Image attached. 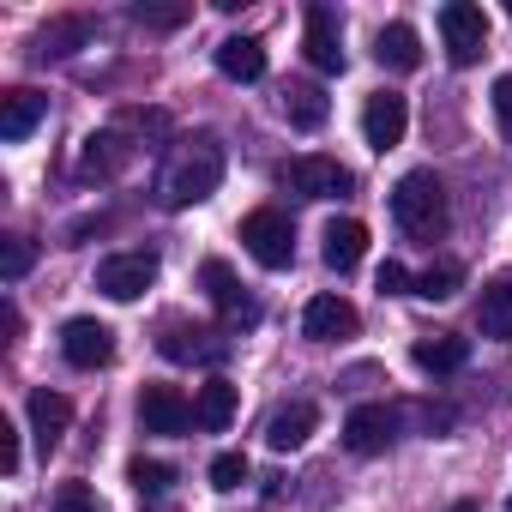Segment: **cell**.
Instances as JSON below:
<instances>
[{"mask_svg": "<svg viewBox=\"0 0 512 512\" xmlns=\"http://www.w3.org/2000/svg\"><path fill=\"white\" fill-rule=\"evenodd\" d=\"M223 187V145L211 133H193L169 151L163 175H157V199L169 211H187V205H205L211 193Z\"/></svg>", "mask_w": 512, "mask_h": 512, "instance_id": "obj_1", "label": "cell"}, {"mask_svg": "<svg viewBox=\"0 0 512 512\" xmlns=\"http://www.w3.org/2000/svg\"><path fill=\"white\" fill-rule=\"evenodd\" d=\"M392 223L410 235V241H440L446 235V187L434 169H410L398 187H392Z\"/></svg>", "mask_w": 512, "mask_h": 512, "instance_id": "obj_2", "label": "cell"}, {"mask_svg": "<svg viewBox=\"0 0 512 512\" xmlns=\"http://www.w3.org/2000/svg\"><path fill=\"white\" fill-rule=\"evenodd\" d=\"M241 247H247L266 272H284V266L296 260V223H290L278 205H260V211L241 217Z\"/></svg>", "mask_w": 512, "mask_h": 512, "instance_id": "obj_3", "label": "cell"}, {"mask_svg": "<svg viewBox=\"0 0 512 512\" xmlns=\"http://www.w3.org/2000/svg\"><path fill=\"white\" fill-rule=\"evenodd\" d=\"M278 181H284L290 193H302V199H344V193L356 187V175H350L338 157H320V151L290 157V163L278 169Z\"/></svg>", "mask_w": 512, "mask_h": 512, "instance_id": "obj_4", "label": "cell"}, {"mask_svg": "<svg viewBox=\"0 0 512 512\" xmlns=\"http://www.w3.org/2000/svg\"><path fill=\"white\" fill-rule=\"evenodd\" d=\"M398 428H404V410H392V404H356L350 422H344V446L356 458H380V452L398 446Z\"/></svg>", "mask_w": 512, "mask_h": 512, "instance_id": "obj_5", "label": "cell"}, {"mask_svg": "<svg viewBox=\"0 0 512 512\" xmlns=\"http://www.w3.org/2000/svg\"><path fill=\"white\" fill-rule=\"evenodd\" d=\"M440 37H446L452 67H470L488 49V13L470 7V0H446V7H440Z\"/></svg>", "mask_w": 512, "mask_h": 512, "instance_id": "obj_6", "label": "cell"}, {"mask_svg": "<svg viewBox=\"0 0 512 512\" xmlns=\"http://www.w3.org/2000/svg\"><path fill=\"white\" fill-rule=\"evenodd\" d=\"M157 284V253H109L97 266V290L109 302H139Z\"/></svg>", "mask_w": 512, "mask_h": 512, "instance_id": "obj_7", "label": "cell"}, {"mask_svg": "<svg viewBox=\"0 0 512 512\" xmlns=\"http://www.w3.org/2000/svg\"><path fill=\"white\" fill-rule=\"evenodd\" d=\"M199 284H205L211 308L223 314V326H260V302L235 284V272H229L223 260H205V266H199Z\"/></svg>", "mask_w": 512, "mask_h": 512, "instance_id": "obj_8", "label": "cell"}, {"mask_svg": "<svg viewBox=\"0 0 512 512\" xmlns=\"http://www.w3.org/2000/svg\"><path fill=\"white\" fill-rule=\"evenodd\" d=\"M404 127H410V103H404L398 91H374V97L362 103V139H368L374 151L404 145Z\"/></svg>", "mask_w": 512, "mask_h": 512, "instance_id": "obj_9", "label": "cell"}, {"mask_svg": "<svg viewBox=\"0 0 512 512\" xmlns=\"http://www.w3.org/2000/svg\"><path fill=\"white\" fill-rule=\"evenodd\" d=\"M61 356L73 368H109L115 362V332L103 320H67L61 326Z\"/></svg>", "mask_w": 512, "mask_h": 512, "instance_id": "obj_10", "label": "cell"}, {"mask_svg": "<svg viewBox=\"0 0 512 512\" xmlns=\"http://www.w3.org/2000/svg\"><path fill=\"white\" fill-rule=\"evenodd\" d=\"M139 422H145V434H187L193 428V404L175 392V386H145L139 392Z\"/></svg>", "mask_w": 512, "mask_h": 512, "instance_id": "obj_11", "label": "cell"}, {"mask_svg": "<svg viewBox=\"0 0 512 512\" xmlns=\"http://www.w3.org/2000/svg\"><path fill=\"white\" fill-rule=\"evenodd\" d=\"M308 61L320 67V73H344L350 67V55H344V25H338V13L332 7H308Z\"/></svg>", "mask_w": 512, "mask_h": 512, "instance_id": "obj_12", "label": "cell"}, {"mask_svg": "<svg viewBox=\"0 0 512 512\" xmlns=\"http://www.w3.org/2000/svg\"><path fill=\"white\" fill-rule=\"evenodd\" d=\"M356 308L344 302V296H314L308 302V314H302V332H308V344H338V338H356Z\"/></svg>", "mask_w": 512, "mask_h": 512, "instance_id": "obj_13", "label": "cell"}, {"mask_svg": "<svg viewBox=\"0 0 512 512\" xmlns=\"http://www.w3.org/2000/svg\"><path fill=\"white\" fill-rule=\"evenodd\" d=\"M157 350L169 362H217V356H229V338L223 332H205V326H163Z\"/></svg>", "mask_w": 512, "mask_h": 512, "instance_id": "obj_14", "label": "cell"}, {"mask_svg": "<svg viewBox=\"0 0 512 512\" xmlns=\"http://www.w3.org/2000/svg\"><path fill=\"white\" fill-rule=\"evenodd\" d=\"M43 115H49V97H43V91H31V85L7 91V97H0V139H7V145L31 139Z\"/></svg>", "mask_w": 512, "mask_h": 512, "instance_id": "obj_15", "label": "cell"}, {"mask_svg": "<svg viewBox=\"0 0 512 512\" xmlns=\"http://www.w3.org/2000/svg\"><path fill=\"white\" fill-rule=\"evenodd\" d=\"M476 332L494 338V344L512 338V272H500V278L482 284V296H476Z\"/></svg>", "mask_w": 512, "mask_h": 512, "instance_id": "obj_16", "label": "cell"}, {"mask_svg": "<svg viewBox=\"0 0 512 512\" xmlns=\"http://www.w3.org/2000/svg\"><path fill=\"white\" fill-rule=\"evenodd\" d=\"M217 73L223 79H241V85L266 79V43L260 37H223L217 43Z\"/></svg>", "mask_w": 512, "mask_h": 512, "instance_id": "obj_17", "label": "cell"}, {"mask_svg": "<svg viewBox=\"0 0 512 512\" xmlns=\"http://www.w3.org/2000/svg\"><path fill=\"white\" fill-rule=\"evenodd\" d=\"M320 241H326L320 253H326V266H332V272H356V266H362V253H368V229H362L356 217L326 223V235H320Z\"/></svg>", "mask_w": 512, "mask_h": 512, "instance_id": "obj_18", "label": "cell"}, {"mask_svg": "<svg viewBox=\"0 0 512 512\" xmlns=\"http://www.w3.org/2000/svg\"><path fill=\"white\" fill-rule=\"evenodd\" d=\"M314 422H320V410L314 404H284V410H272V422H266V446L272 452H296V446H308V434H314Z\"/></svg>", "mask_w": 512, "mask_h": 512, "instance_id": "obj_19", "label": "cell"}, {"mask_svg": "<svg viewBox=\"0 0 512 512\" xmlns=\"http://www.w3.org/2000/svg\"><path fill=\"white\" fill-rule=\"evenodd\" d=\"M235 410H241V392H235L229 380H205L199 398H193V422H199L205 434H223V428L235 422Z\"/></svg>", "mask_w": 512, "mask_h": 512, "instance_id": "obj_20", "label": "cell"}, {"mask_svg": "<svg viewBox=\"0 0 512 512\" xmlns=\"http://www.w3.org/2000/svg\"><path fill=\"white\" fill-rule=\"evenodd\" d=\"M31 434H37V446L43 452H55L61 446V434H67V422H73V404L61 398V392H31Z\"/></svg>", "mask_w": 512, "mask_h": 512, "instance_id": "obj_21", "label": "cell"}, {"mask_svg": "<svg viewBox=\"0 0 512 512\" xmlns=\"http://www.w3.org/2000/svg\"><path fill=\"white\" fill-rule=\"evenodd\" d=\"M326 115H332V97H326L320 85H308V79L284 85V121H290V127L314 133V127H326Z\"/></svg>", "mask_w": 512, "mask_h": 512, "instance_id": "obj_22", "label": "cell"}, {"mask_svg": "<svg viewBox=\"0 0 512 512\" xmlns=\"http://www.w3.org/2000/svg\"><path fill=\"white\" fill-rule=\"evenodd\" d=\"M127 157H133V145L121 133H91L85 139V157H79V175L85 181H109V175H121Z\"/></svg>", "mask_w": 512, "mask_h": 512, "instance_id": "obj_23", "label": "cell"}, {"mask_svg": "<svg viewBox=\"0 0 512 512\" xmlns=\"http://www.w3.org/2000/svg\"><path fill=\"white\" fill-rule=\"evenodd\" d=\"M410 362H416L422 374H458V368L470 362V344H464V338H452V332H434V338H416Z\"/></svg>", "mask_w": 512, "mask_h": 512, "instance_id": "obj_24", "label": "cell"}, {"mask_svg": "<svg viewBox=\"0 0 512 512\" xmlns=\"http://www.w3.org/2000/svg\"><path fill=\"white\" fill-rule=\"evenodd\" d=\"M374 61L392 67V73H416V67H422V37H416L410 25H386V31L374 37Z\"/></svg>", "mask_w": 512, "mask_h": 512, "instance_id": "obj_25", "label": "cell"}, {"mask_svg": "<svg viewBox=\"0 0 512 512\" xmlns=\"http://www.w3.org/2000/svg\"><path fill=\"white\" fill-rule=\"evenodd\" d=\"M458 290H464V266L458 260H440V266L416 272V284H410V296H422V302H452Z\"/></svg>", "mask_w": 512, "mask_h": 512, "instance_id": "obj_26", "label": "cell"}, {"mask_svg": "<svg viewBox=\"0 0 512 512\" xmlns=\"http://www.w3.org/2000/svg\"><path fill=\"white\" fill-rule=\"evenodd\" d=\"M85 37H91L85 19H55L49 31H37V55H43V61H49V55L61 61V55H73V43H85Z\"/></svg>", "mask_w": 512, "mask_h": 512, "instance_id": "obj_27", "label": "cell"}, {"mask_svg": "<svg viewBox=\"0 0 512 512\" xmlns=\"http://www.w3.org/2000/svg\"><path fill=\"white\" fill-rule=\"evenodd\" d=\"M31 266H37V241L31 235H7V241H0V278H7V284H19Z\"/></svg>", "mask_w": 512, "mask_h": 512, "instance_id": "obj_28", "label": "cell"}, {"mask_svg": "<svg viewBox=\"0 0 512 512\" xmlns=\"http://www.w3.org/2000/svg\"><path fill=\"white\" fill-rule=\"evenodd\" d=\"M127 482H133L139 494H169V488H175V470H169L163 458H133V464H127Z\"/></svg>", "mask_w": 512, "mask_h": 512, "instance_id": "obj_29", "label": "cell"}, {"mask_svg": "<svg viewBox=\"0 0 512 512\" xmlns=\"http://www.w3.org/2000/svg\"><path fill=\"white\" fill-rule=\"evenodd\" d=\"M241 482H247V458H241V452H217V458H211V488L229 494V488H241Z\"/></svg>", "mask_w": 512, "mask_h": 512, "instance_id": "obj_30", "label": "cell"}, {"mask_svg": "<svg viewBox=\"0 0 512 512\" xmlns=\"http://www.w3.org/2000/svg\"><path fill=\"white\" fill-rule=\"evenodd\" d=\"M55 512H103V506H97L91 482H61L55 488Z\"/></svg>", "mask_w": 512, "mask_h": 512, "instance_id": "obj_31", "label": "cell"}, {"mask_svg": "<svg viewBox=\"0 0 512 512\" xmlns=\"http://www.w3.org/2000/svg\"><path fill=\"white\" fill-rule=\"evenodd\" d=\"M488 97H494V121H500V133H506V145H512V73H500Z\"/></svg>", "mask_w": 512, "mask_h": 512, "instance_id": "obj_32", "label": "cell"}, {"mask_svg": "<svg viewBox=\"0 0 512 512\" xmlns=\"http://www.w3.org/2000/svg\"><path fill=\"white\" fill-rule=\"evenodd\" d=\"M133 19L151 25V31H175V25L187 19V7H133Z\"/></svg>", "mask_w": 512, "mask_h": 512, "instance_id": "obj_33", "label": "cell"}, {"mask_svg": "<svg viewBox=\"0 0 512 512\" xmlns=\"http://www.w3.org/2000/svg\"><path fill=\"white\" fill-rule=\"evenodd\" d=\"M0 470L19 476V428H13L7 416H0Z\"/></svg>", "mask_w": 512, "mask_h": 512, "instance_id": "obj_34", "label": "cell"}, {"mask_svg": "<svg viewBox=\"0 0 512 512\" xmlns=\"http://www.w3.org/2000/svg\"><path fill=\"white\" fill-rule=\"evenodd\" d=\"M410 284H416V278H410L398 260H386V266H380V290H386V296H410Z\"/></svg>", "mask_w": 512, "mask_h": 512, "instance_id": "obj_35", "label": "cell"}, {"mask_svg": "<svg viewBox=\"0 0 512 512\" xmlns=\"http://www.w3.org/2000/svg\"><path fill=\"white\" fill-rule=\"evenodd\" d=\"M446 512H476V500H458V506H446Z\"/></svg>", "mask_w": 512, "mask_h": 512, "instance_id": "obj_36", "label": "cell"}, {"mask_svg": "<svg viewBox=\"0 0 512 512\" xmlns=\"http://www.w3.org/2000/svg\"><path fill=\"white\" fill-rule=\"evenodd\" d=\"M506 19H512V0H506Z\"/></svg>", "mask_w": 512, "mask_h": 512, "instance_id": "obj_37", "label": "cell"}, {"mask_svg": "<svg viewBox=\"0 0 512 512\" xmlns=\"http://www.w3.org/2000/svg\"><path fill=\"white\" fill-rule=\"evenodd\" d=\"M506 512H512V500H506Z\"/></svg>", "mask_w": 512, "mask_h": 512, "instance_id": "obj_38", "label": "cell"}]
</instances>
